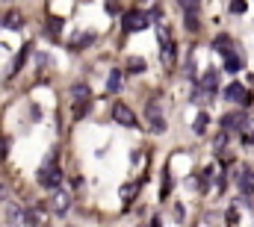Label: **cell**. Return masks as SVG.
I'll list each match as a JSON object with an SVG mask.
<instances>
[{"label": "cell", "instance_id": "obj_15", "mask_svg": "<svg viewBox=\"0 0 254 227\" xmlns=\"http://www.w3.org/2000/svg\"><path fill=\"white\" fill-rule=\"evenodd\" d=\"M71 97H74V100H89L92 92H89L86 83H77V86H71Z\"/></svg>", "mask_w": 254, "mask_h": 227}, {"label": "cell", "instance_id": "obj_19", "mask_svg": "<svg viewBox=\"0 0 254 227\" xmlns=\"http://www.w3.org/2000/svg\"><path fill=\"white\" fill-rule=\"evenodd\" d=\"M207 121H210V115H207V112H198V118H195V124H192V130L201 136L204 130H207Z\"/></svg>", "mask_w": 254, "mask_h": 227}, {"label": "cell", "instance_id": "obj_20", "mask_svg": "<svg viewBox=\"0 0 254 227\" xmlns=\"http://www.w3.org/2000/svg\"><path fill=\"white\" fill-rule=\"evenodd\" d=\"M186 30H198V9H186Z\"/></svg>", "mask_w": 254, "mask_h": 227}, {"label": "cell", "instance_id": "obj_1", "mask_svg": "<svg viewBox=\"0 0 254 227\" xmlns=\"http://www.w3.org/2000/svg\"><path fill=\"white\" fill-rule=\"evenodd\" d=\"M157 39H160V48H163V65L171 68V62H174V39H171V27L169 24H157Z\"/></svg>", "mask_w": 254, "mask_h": 227}, {"label": "cell", "instance_id": "obj_25", "mask_svg": "<svg viewBox=\"0 0 254 227\" xmlns=\"http://www.w3.org/2000/svg\"><path fill=\"white\" fill-rule=\"evenodd\" d=\"M231 12H234V15H242V12H245V0H234V3H231Z\"/></svg>", "mask_w": 254, "mask_h": 227}, {"label": "cell", "instance_id": "obj_27", "mask_svg": "<svg viewBox=\"0 0 254 227\" xmlns=\"http://www.w3.org/2000/svg\"><path fill=\"white\" fill-rule=\"evenodd\" d=\"M180 6H184V12L186 9H198V0H180Z\"/></svg>", "mask_w": 254, "mask_h": 227}, {"label": "cell", "instance_id": "obj_7", "mask_svg": "<svg viewBox=\"0 0 254 227\" xmlns=\"http://www.w3.org/2000/svg\"><path fill=\"white\" fill-rule=\"evenodd\" d=\"M222 130H245V115L242 112H231V115H225L222 118Z\"/></svg>", "mask_w": 254, "mask_h": 227}, {"label": "cell", "instance_id": "obj_29", "mask_svg": "<svg viewBox=\"0 0 254 227\" xmlns=\"http://www.w3.org/2000/svg\"><path fill=\"white\" fill-rule=\"evenodd\" d=\"M239 221V215H237V210H228V224H237Z\"/></svg>", "mask_w": 254, "mask_h": 227}, {"label": "cell", "instance_id": "obj_8", "mask_svg": "<svg viewBox=\"0 0 254 227\" xmlns=\"http://www.w3.org/2000/svg\"><path fill=\"white\" fill-rule=\"evenodd\" d=\"M216 86H219V71H207L204 77L198 80V89H204V92H216Z\"/></svg>", "mask_w": 254, "mask_h": 227}, {"label": "cell", "instance_id": "obj_26", "mask_svg": "<svg viewBox=\"0 0 254 227\" xmlns=\"http://www.w3.org/2000/svg\"><path fill=\"white\" fill-rule=\"evenodd\" d=\"M59 30H62V21H59V18H56V21H51L48 32H51V35H59Z\"/></svg>", "mask_w": 254, "mask_h": 227}, {"label": "cell", "instance_id": "obj_18", "mask_svg": "<svg viewBox=\"0 0 254 227\" xmlns=\"http://www.w3.org/2000/svg\"><path fill=\"white\" fill-rule=\"evenodd\" d=\"M127 71H130V74H142V71H145V59L130 56V59H127Z\"/></svg>", "mask_w": 254, "mask_h": 227}, {"label": "cell", "instance_id": "obj_6", "mask_svg": "<svg viewBox=\"0 0 254 227\" xmlns=\"http://www.w3.org/2000/svg\"><path fill=\"white\" fill-rule=\"evenodd\" d=\"M113 118H116L121 127H136V115L130 112V106H124V103H116V106H113Z\"/></svg>", "mask_w": 254, "mask_h": 227}, {"label": "cell", "instance_id": "obj_30", "mask_svg": "<svg viewBox=\"0 0 254 227\" xmlns=\"http://www.w3.org/2000/svg\"><path fill=\"white\" fill-rule=\"evenodd\" d=\"M242 139H245L248 145H254V133H245V130H242Z\"/></svg>", "mask_w": 254, "mask_h": 227}, {"label": "cell", "instance_id": "obj_9", "mask_svg": "<svg viewBox=\"0 0 254 227\" xmlns=\"http://www.w3.org/2000/svg\"><path fill=\"white\" fill-rule=\"evenodd\" d=\"M21 212H24V210H21L18 204H12V201L3 204V218H6L9 224H21Z\"/></svg>", "mask_w": 254, "mask_h": 227}, {"label": "cell", "instance_id": "obj_5", "mask_svg": "<svg viewBox=\"0 0 254 227\" xmlns=\"http://www.w3.org/2000/svg\"><path fill=\"white\" fill-rule=\"evenodd\" d=\"M148 24H151V18L145 15V12H139V9H133V12L124 15V30L127 32H139V30H145Z\"/></svg>", "mask_w": 254, "mask_h": 227}, {"label": "cell", "instance_id": "obj_12", "mask_svg": "<svg viewBox=\"0 0 254 227\" xmlns=\"http://www.w3.org/2000/svg\"><path fill=\"white\" fill-rule=\"evenodd\" d=\"M106 92H110V95H119V92H121V71H119V68L110 71V80H106Z\"/></svg>", "mask_w": 254, "mask_h": 227}, {"label": "cell", "instance_id": "obj_3", "mask_svg": "<svg viewBox=\"0 0 254 227\" xmlns=\"http://www.w3.org/2000/svg\"><path fill=\"white\" fill-rule=\"evenodd\" d=\"M39 183H42L45 189H56V186L62 183V171H59V168L48 160V162L39 168Z\"/></svg>", "mask_w": 254, "mask_h": 227}, {"label": "cell", "instance_id": "obj_24", "mask_svg": "<svg viewBox=\"0 0 254 227\" xmlns=\"http://www.w3.org/2000/svg\"><path fill=\"white\" fill-rule=\"evenodd\" d=\"M121 198H124V201H133V198H136V186H133V183L121 189Z\"/></svg>", "mask_w": 254, "mask_h": 227}, {"label": "cell", "instance_id": "obj_4", "mask_svg": "<svg viewBox=\"0 0 254 227\" xmlns=\"http://www.w3.org/2000/svg\"><path fill=\"white\" fill-rule=\"evenodd\" d=\"M51 192H53V195H51V210H53V215H65V212L71 210V195L65 192V189H59V186L51 189Z\"/></svg>", "mask_w": 254, "mask_h": 227}, {"label": "cell", "instance_id": "obj_28", "mask_svg": "<svg viewBox=\"0 0 254 227\" xmlns=\"http://www.w3.org/2000/svg\"><path fill=\"white\" fill-rule=\"evenodd\" d=\"M174 221H184V204H174Z\"/></svg>", "mask_w": 254, "mask_h": 227}, {"label": "cell", "instance_id": "obj_22", "mask_svg": "<svg viewBox=\"0 0 254 227\" xmlns=\"http://www.w3.org/2000/svg\"><path fill=\"white\" fill-rule=\"evenodd\" d=\"M21 224H39V215H35V210H24V212H21Z\"/></svg>", "mask_w": 254, "mask_h": 227}, {"label": "cell", "instance_id": "obj_23", "mask_svg": "<svg viewBox=\"0 0 254 227\" xmlns=\"http://www.w3.org/2000/svg\"><path fill=\"white\" fill-rule=\"evenodd\" d=\"M163 198H169L171 195V177H169V171H163V192H160Z\"/></svg>", "mask_w": 254, "mask_h": 227}, {"label": "cell", "instance_id": "obj_16", "mask_svg": "<svg viewBox=\"0 0 254 227\" xmlns=\"http://www.w3.org/2000/svg\"><path fill=\"white\" fill-rule=\"evenodd\" d=\"M95 39H98L95 32H83V35H77V39L71 42V48H74V50H83V48H86V45H92Z\"/></svg>", "mask_w": 254, "mask_h": 227}, {"label": "cell", "instance_id": "obj_17", "mask_svg": "<svg viewBox=\"0 0 254 227\" xmlns=\"http://www.w3.org/2000/svg\"><path fill=\"white\" fill-rule=\"evenodd\" d=\"M242 92H245V89H242L239 83H231V86L222 92V97H225V100H239V95H242Z\"/></svg>", "mask_w": 254, "mask_h": 227}, {"label": "cell", "instance_id": "obj_11", "mask_svg": "<svg viewBox=\"0 0 254 227\" xmlns=\"http://www.w3.org/2000/svg\"><path fill=\"white\" fill-rule=\"evenodd\" d=\"M239 189H242V195H254V171L239 174Z\"/></svg>", "mask_w": 254, "mask_h": 227}, {"label": "cell", "instance_id": "obj_21", "mask_svg": "<svg viewBox=\"0 0 254 227\" xmlns=\"http://www.w3.org/2000/svg\"><path fill=\"white\" fill-rule=\"evenodd\" d=\"M225 71H228V74H237V71H239V59H237L234 53L225 56Z\"/></svg>", "mask_w": 254, "mask_h": 227}, {"label": "cell", "instance_id": "obj_10", "mask_svg": "<svg viewBox=\"0 0 254 227\" xmlns=\"http://www.w3.org/2000/svg\"><path fill=\"white\" fill-rule=\"evenodd\" d=\"M213 50L228 56L231 53V35H216V39H213Z\"/></svg>", "mask_w": 254, "mask_h": 227}, {"label": "cell", "instance_id": "obj_2", "mask_svg": "<svg viewBox=\"0 0 254 227\" xmlns=\"http://www.w3.org/2000/svg\"><path fill=\"white\" fill-rule=\"evenodd\" d=\"M145 118H148V130L151 133H166V115H163V106L160 100H148V106H145Z\"/></svg>", "mask_w": 254, "mask_h": 227}, {"label": "cell", "instance_id": "obj_14", "mask_svg": "<svg viewBox=\"0 0 254 227\" xmlns=\"http://www.w3.org/2000/svg\"><path fill=\"white\" fill-rule=\"evenodd\" d=\"M30 50H33V45H24V48H21V53L15 56V65H12V71H9V74H18V71L24 68V62H27V56H30Z\"/></svg>", "mask_w": 254, "mask_h": 227}, {"label": "cell", "instance_id": "obj_13", "mask_svg": "<svg viewBox=\"0 0 254 227\" xmlns=\"http://www.w3.org/2000/svg\"><path fill=\"white\" fill-rule=\"evenodd\" d=\"M3 27H9V30H21V27H24L21 12H15V9H12V12H6V15H3Z\"/></svg>", "mask_w": 254, "mask_h": 227}]
</instances>
